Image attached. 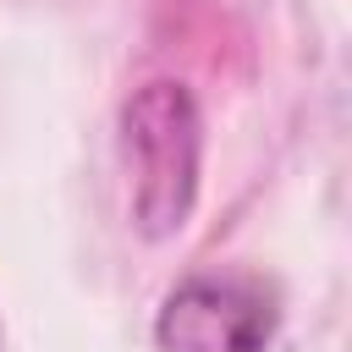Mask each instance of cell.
Instances as JSON below:
<instances>
[{
    "instance_id": "cell-1",
    "label": "cell",
    "mask_w": 352,
    "mask_h": 352,
    "mask_svg": "<svg viewBox=\"0 0 352 352\" xmlns=\"http://www.w3.org/2000/svg\"><path fill=\"white\" fill-rule=\"evenodd\" d=\"M121 148L132 176V220L143 236H170L187 226L198 198L204 121L182 82H143L121 110Z\"/></svg>"
},
{
    "instance_id": "cell-2",
    "label": "cell",
    "mask_w": 352,
    "mask_h": 352,
    "mask_svg": "<svg viewBox=\"0 0 352 352\" xmlns=\"http://www.w3.org/2000/svg\"><path fill=\"white\" fill-rule=\"evenodd\" d=\"M275 336V308L253 280L198 275L182 280L154 319L160 352H264Z\"/></svg>"
}]
</instances>
